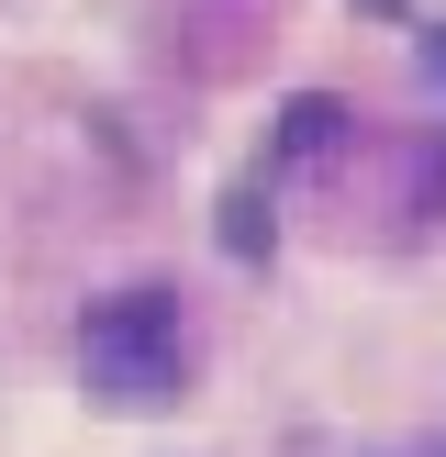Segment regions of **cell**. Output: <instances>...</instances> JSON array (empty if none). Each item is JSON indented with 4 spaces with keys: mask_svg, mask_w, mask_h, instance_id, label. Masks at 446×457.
<instances>
[{
    "mask_svg": "<svg viewBox=\"0 0 446 457\" xmlns=\"http://www.w3.org/2000/svg\"><path fill=\"white\" fill-rule=\"evenodd\" d=\"M435 79H446V34H435Z\"/></svg>",
    "mask_w": 446,
    "mask_h": 457,
    "instance_id": "cell-2",
    "label": "cell"
},
{
    "mask_svg": "<svg viewBox=\"0 0 446 457\" xmlns=\"http://www.w3.org/2000/svg\"><path fill=\"white\" fill-rule=\"evenodd\" d=\"M78 369H89L101 402H134V413H145V402H168L178 379H190V335H178V312L156 302V290H123V302L89 312Z\"/></svg>",
    "mask_w": 446,
    "mask_h": 457,
    "instance_id": "cell-1",
    "label": "cell"
}]
</instances>
